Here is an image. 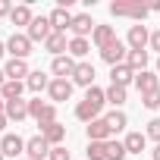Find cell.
Instances as JSON below:
<instances>
[{"label":"cell","mask_w":160,"mask_h":160,"mask_svg":"<svg viewBox=\"0 0 160 160\" xmlns=\"http://www.w3.org/2000/svg\"><path fill=\"white\" fill-rule=\"evenodd\" d=\"M104 104H107V94H104L101 88H88V91H85V101L75 104V116L88 126V122L101 119V107H104Z\"/></svg>","instance_id":"cell-1"},{"label":"cell","mask_w":160,"mask_h":160,"mask_svg":"<svg viewBox=\"0 0 160 160\" xmlns=\"http://www.w3.org/2000/svg\"><path fill=\"white\" fill-rule=\"evenodd\" d=\"M28 116H35L38 126H50V122H57V107L38 98V101H28Z\"/></svg>","instance_id":"cell-2"},{"label":"cell","mask_w":160,"mask_h":160,"mask_svg":"<svg viewBox=\"0 0 160 160\" xmlns=\"http://www.w3.org/2000/svg\"><path fill=\"white\" fill-rule=\"evenodd\" d=\"M7 53H10L13 60H25V57L32 53V38H28V35L13 32V35H10V41H7Z\"/></svg>","instance_id":"cell-3"},{"label":"cell","mask_w":160,"mask_h":160,"mask_svg":"<svg viewBox=\"0 0 160 160\" xmlns=\"http://www.w3.org/2000/svg\"><path fill=\"white\" fill-rule=\"evenodd\" d=\"M25 35L32 38V44H35V41H47V38L53 35V25H50V16H35Z\"/></svg>","instance_id":"cell-4"},{"label":"cell","mask_w":160,"mask_h":160,"mask_svg":"<svg viewBox=\"0 0 160 160\" xmlns=\"http://www.w3.org/2000/svg\"><path fill=\"white\" fill-rule=\"evenodd\" d=\"M101 57H104V63H110V69H113V66L126 63V57H129V44L116 38L110 47H104V50H101Z\"/></svg>","instance_id":"cell-5"},{"label":"cell","mask_w":160,"mask_h":160,"mask_svg":"<svg viewBox=\"0 0 160 160\" xmlns=\"http://www.w3.org/2000/svg\"><path fill=\"white\" fill-rule=\"evenodd\" d=\"M110 16H129V19L141 22L148 16V10L141 3H126V0H119V3H110Z\"/></svg>","instance_id":"cell-6"},{"label":"cell","mask_w":160,"mask_h":160,"mask_svg":"<svg viewBox=\"0 0 160 160\" xmlns=\"http://www.w3.org/2000/svg\"><path fill=\"white\" fill-rule=\"evenodd\" d=\"M50 104H60V101H69L72 98V78H50Z\"/></svg>","instance_id":"cell-7"},{"label":"cell","mask_w":160,"mask_h":160,"mask_svg":"<svg viewBox=\"0 0 160 160\" xmlns=\"http://www.w3.org/2000/svg\"><path fill=\"white\" fill-rule=\"evenodd\" d=\"M0 151H3V157L19 160V154L25 151V138H19V135H13V132H3V138H0Z\"/></svg>","instance_id":"cell-8"},{"label":"cell","mask_w":160,"mask_h":160,"mask_svg":"<svg viewBox=\"0 0 160 160\" xmlns=\"http://www.w3.org/2000/svg\"><path fill=\"white\" fill-rule=\"evenodd\" d=\"M126 44H129V50H144L151 44V32L144 25H132L129 35H126Z\"/></svg>","instance_id":"cell-9"},{"label":"cell","mask_w":160,"mask_h":160,"mask_svg":"<svg viewBox=\"0 0 160 160\" xmlns=\"http://www.w3.org/2000/svg\"><path fill=\"white\" fill-rule=\"evenodd\" d=\"M25 157H28V160H44V157H50V144L44 141V135H35V138L25 141Z\"/></svg>","instance_id":"cell-10"},{"label":"cell","mask_w":160,"mask_h":160,"mask_svg":"<svg viewBox=\"0 0 160 160\" xmlns=\"http://www.w3.org/2000/svg\"><path fill=\"white\" fill-rule=\"evenodd\" d=\"M94 28H98V22L88 16V13H78L75 19H72V38H88V35H94Z\"/></svg>","instance_id":"cell-11"},{"label":"cell","mask_w":160,"mask_h":160,"mask_svg":"<svg viewBox=\"0 0 160 160\" xmlns=\"http://www.w3.org/2000/svg\"><path fill=\"white\" fill-rule=\"evenodd\" d=\"M72 85H82V88H94V66L91 63H78L72 72Z\"/></svg>","instance_id":"cell-12"},{"label":"cell","mask_w":160,"mask_h":160,"mask_svg":"<svg viewBox=\"0 0 160 160\" xmlns=\"http://www.w3.org/2000/svg\"><path fill=\"white\" fill-rule=\"evenodd\" d=\"M75 60L69 57V53H63V57H53V63H50V72L57 75V78H66V75H72L75 72Z\"/></svg>","instance_id":"cell-13"},{"label":"cell","mask_w":160,"mask_h":160,"mask_svg":"<svg viewBox=\"0 0 160 160\" xmlns=\"http://www.w3.org/2000/svg\"><path fill=\"white\" fill-rule=\"evenodd\" d=\"M85 132H88V141H110V135H113L104 116H101V119H94V122H88V126H85Z\"/></svg>","instance_id":"cell-14"},{"label":"cell","mask_w":160,"mask_h":160,"mask_svg":"<svg viewBox=\"0 0 160 160\" xmlns=\"http://www.w3.org/2000/svg\"><path fill=\"white\" fill-rule=\"evenodd\" d=\"M41 135H44V141H47L50 148H60V144L66 141V126H60V122L41 126Z\"/></svg>","instance_id":"cell-15"},{"label":"cell","mask_w":160,"mask_h":160,"mask_svg":"<svg viewBox=\"0 0 160 160\" xmlns=\"http://www.w3.org/2000/svg\"><path fill=\"white\" fill-rule=\"evenodd\" d=\"M3 72H7L10 82H22V78H28V75H32V69H28V63H25V60H10V63L3 66Z\"/></svg>","instance_id":"cell-16"},{"label":"cell","mask_w":160,"mask_h":160,"mask_svg":"<svg viewBox=\"0 0 160 160\" xmlns=\"http://www.w3.org/2000/svg\"><path fill=\"white\" fill-rule=\"evenodd\" d=\"M72 19H75V16H72L69 10H63V7H57V10L50 13V25H53V32H63V35H66V28H72Z\"/></svg>","instance_id":"cell-17"},{"label":"cell","mask_w":160,"mask_h":160,"mask_svg":"<svg viewBox=\"0 0 160 160\" xmlns=\"http://www.w3.org/2000/svg\"><path fill=\"white\" fill-rule=\"evenodd\" d=\"M91 41H94V47H98V50L110 47V44L116 41V32H113V25H98V28H94V35H91Z\"/></svg>","instance_id":"cell-18"},{"label":"cell","mask_w":160,"mask_h":160,"mask_svg":"<svg viewBox=\"0 0 160 160\" xmlns=\"http://www.w3.org/2000/svg\"><path fill=\"white\" fill-rule=\"evenodd\" d=\"M129 82H135V72L129 69V63H119V66H113L110 69V85H129Z\"/></svg>","instance_id":"cell-19"},{"label":"cell","mask_w":160,"mask_h":160,"mask_svg":"<svg viewBox=\"0 0 160 160\" xmlns=\"http://www.w3.org/2000/svg\"><path fill=\"white\" fill-rule=\"evenodd\" d=\"M135 88H138L141 94H151V91H157V88H160V78H157L154 72H148V69H144V72H138V75H135Z\"/></svg>","instance_id":"cell-20"},{"label":"cell","mask_w":160,"mask_h":160,"mask_svg":"<svg viewBox=\"0 0 160 160\" xmlns=\"http://www.w3.org/2000/svg\"><path fill=\"white\" fill-rule=\"evenodd\" d=\"M44 50H47V53H53V57H63V53L69 50V44H66V35H63V32H53V35L44 41Z\"/></svg>","instance_id":"cell-21"},{"label":"cell","mask_w":160,"mask_h":160,"mask_svg":"<svg viewBox=\"0 0 160 160\" xmlns=\"http://www.w3.org/2000/svg\"><path fill=\"white\" fill-rule=\"evenodd\" d=\"M25 116H28V101H22V98L19 101H7V119L10 122H22Z\"/></svg>","instance_id":"cell-22"},{"label":"cell","mask_w":160,"mask_h":160,"mask_svg":"<svg viewBox=\"0 0 160 160\" xmlns=\"http://www.w3.org/2000/svg\"><path fill=\"white\" fill-rule=\"evenodd\" d=\"M32 7L28 3H19V7H13V13H10V22L13 25H32Z\"/></svg>","instance_id":"cell-23"},{"label":"cell","mask_w":160,"mask_h":160,"mask_svg":"<svg viewBox=\"0 0 160 160\" xmlns=\"http://www.w3.org/2000/svg\"><path fill=\"white\" fill-rule=\"evenodd\" d=\"M25 88H32L35 94H41L44 88H50V78H47V75H44L41 69H35V72H32V75L25 78Z\"/></svg>","instance_id":"cell-24"},{"label":"cell","mask_w":160,"mask_h":160,"mask_svg":"<svg viewBox=\"0 0 160 160\" xmlns=\"http://www.w3.org/2000/svg\"><path fill=\"white\" fill-rule=\"evenodd\" d=\"M126 63H129V69H132L135 75H138V72H144V66H148V50H129Z\"/></svg>","instance_id":"cell-25"},{"label":"cell","mask_w":160,"mask_h":160,"mask_svg":"<svg viewBox=\"0 0 160 160\" xmlns=\"http://www.w3.org/2000/svg\"><path fill=\"white\" fill-rule=\"evenodd\" d=\"M122 144H126V151H129V154H141V151H144V144H148V135H141V132H129Z\"/></svg>","instance_id":"cell-26"},{"label":"cell","mask_w":160,"mask_h":160,"mask_svg":"<svg viewBox=\"0 0 160 160\" xmlns=\"http://www.w3.org/2000/svg\"><path fill=\"white\" fill-rule=\"evenodd\" d=\"M88 50H91V41H88V38H72V41H69V50H66V53H69L72 60H82V57H85Z\"/></svg>","instance_id":"cell-27"},{"label":"cell","mask_w":160,"mask_h":160,"mask_svg":"<svg viewBox=\"0 0 160 160\" xmlns=\"http://www.w3.org/2000/svg\"><path fill=\"white\" fill-rule=\"evenodd\" d=\"M22 82H10V78H7V85L3 88H0V98H3V101H19L22 98Z\"/></svg>","instance_id":"cell-28"},{"label":"cell","mask_w":160,"mask_h":160,"mask_svg":"<svg viewBox=\"0 0 160 160\" xmlns=\"http://www.w3.org/2000/svg\"><path fill=\"white\" fill-rule=\"evenodd\" d=\"M104 119H107L110 132H122V129L129 126V119H126V113H122V110H113V113H107Z\"/></svg>","instance_id":"cell-29"},{"label":"cell","mask_w":160,"mask_h":160,"mask_svg":"<svg viewBox=\"0 0 160 160\" xmlns=\"http://www.w3.org/2000/svg\"><path fill=\"white\" fill-rule=\"evenodd\" d=\"M104 94H107V101H110L113 107H122V104H126V88H122V85H110Z\"/></svg>","instance_id":"cell-30"},{"label":"cell","mask_w":160,"mask_h":160,"mask_svg":"<svg viewBox=\"0 0 160 160\" xmlns=\"http://www.w3.org/2000/svg\"><path fill=\"white\" fill-rule=\"evenodd\" d=\"M129 151H126V144L122 141H116V138H110L107 141V160H122Z\"/></svg>","instance_id":"cell-31"},{"label":"cell","mask_w":160,"mask_h":160,"mask_svg":"<svg viewBox=\"0 0 160 160\" xmlns=\"http://www.w3.org/2000/svg\"><path fill=\"white\" fill-rule=\"evenodd\" d=\"M88 160H107V141H88Z\"/></svg>","instance_id":"cell-32"},{"label":"cell","mask_w":160,"mask_h":160,"mask_svg":"<svg viewBox=\"0 0 160 160\" xmlns=\"http://www.w3.org/2000/svg\"><path fill=\"white\" fill-rule=\"evenodd\" d=\"M141 104H144L148 110H157V107H160V88L151 91V94H141Z\"/></svg>","instance_id":"cell-33"},{"label":"cell","mask_w":160,"mask_h":160,"mask_svg":"<svg viewBox=\"0 0 160 160\" xmlns=\"http://www.w3.org/2000/svg\"><path fill=\"white\" fill-rule=\"evenodd\" d=\"M148 138H154V141L160 144V119H151V122H148Z\"/></svg>","instance_id":"cell-34"},{"label":"cell","mask_w":160,"mask_h":160,"mask_svg":"<svg viewBox=\"0 0 160 160\" xmlns=\"http://www.w3.org/2000/svg\"><path fill=\"white\" fill-rule=\"evenodd\" d=\"M50 160H69V151L60 144V148H50Z\"/></svg>","instance_id":"cell-35"},{"label":"cell","mask_w":160,"mask_h":160,"mask_svg":"<svg viewBox=\"0 0 160 160\" xmlns=\"http://www.w3.org/2000/svg\"><path fill=\"white\" fill-rule=\"evenodd\" d=\"M151 50H160V28L151 32Z\"/></svg>","instance_id":"cell-36"},{"label":"cell","mask_w":160,"mask_h":160,"mask_svg":"<svg viewBox=\"0 0 160 160\" xmlns=\"http://www.w3.org/2000/svg\"><path fill=\"white\" fill-rule=\"evenodd\" d=\"M13 7H10V0H0V16H10Z\"/></svg>","instance_id":"cell-37"},{"label":"cell","mask_w":160,"mask_h":160,"mask_svg":"<svg viewBox=\"0 0 160 160\" xmlns=\"http://www.w3.org/2000/svg\"><path fill=\"white\" fill-rule=\"evenodd\" d=\"M7 126H10V119H7V113H3V116H0V132H3Z\"/></svg>","instance_id":"cell-38"},{"label":"cell","mask_w":160,"mask_h":160,"mask_svg":"<svg viewBox=\"0 0 160 160\" xmlns=\"http://www.w3.org/2000/svg\"><path fill=\"white\" fill-rule=\"evenodd\" d=\"M3 85H7V72L0 69V88H3Z\"/></svg>","instance_id":"cell-39"},{"label":"cell","mask_w":160,"mask_h":160,"mask_svg":"<svg viewBox=\"0 0 160 160\" xmlns=\"http://www.w3.org/2000/svg\"><path fill=\"white\" fill-rule=\"evenodd\" d=\"M3 113H7V101H3V98H0V116H3Z\"/></svg>","instance_id":"cell-40"},{"label":"cell","mask_w":160,"mask_h":160,"mask_svg":"<svg viewBox=\"0 0 160 160\" xmlns=\"http://www.w3.org/2000/svg\"><path fill=\"white\" fill-rule=\"evenodd\" d=\"M151 160H160V144L154 148V157H151Z\"/></svg>","instance_id":"cell-41"},{"label":"cell","mask_w":160,"mask_h":160,"mask_svg":"<svg viewBox=\"0 0 160 160\" xmlns=\"http://www.w3.org/2000/svg\"><path fill=\"white\" fill-rule=\"evenodd\" d=\"M3 53H7V44H3V41H0V57H3Z\"/></svg>","instance_id":"cell-42"},{"label":"cell","mask_w":160,"mask_h":160,"mask_svg":"<svg viewBox=\"0 0 160 160\" xmlns=\"http://www.w3.org/2000/svg\"><path fill=\"white\" fill-rule=\"evenodd\" d=\"M157 72H160V57H157Z\"/></svg>","instance_id":"cell-43"},{"label":"cell","mask_w":160,"mask_h":160,"mask_svg":"<svg viewBox=\"0 0 160 160\" xmlns=\"http://www.w3.org/2000/svg\"><path fill=\"white\" fill-rule=\"evenodd\" d=\"M0 160H3V151H0Z\"/></svg>","instance_id":"cell-44"},{"label":"cell","mask_w":160,"mask_h":160,"mask_svg":"<svg viewBox=\"0 0 160 160\" xmlns=\"http://www.w3.org/2000/svg\"><path fill=\"white\" fill-rule=\"evenodd\" d=\"M19 160H28V157H19Z\"/></svg>","instance_id":"cell-45"}]
</instances>
